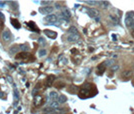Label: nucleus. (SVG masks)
<instances>
[{"label":"nucleus","mask_w":134,"mask_h":114,"mask_svg":"<svg viewBox=\"0 0 134 114\" xmlns=\"http://www.w3.org/2000/svg\"><path fill=\"white\" fill-rule=\"evenodd\" d=\"M125 24L127 27H134V12H128L125 16Z\"/></svg>","instance_id":"1"},{"label":"nucleus","mask_w":134,"mask_h":114,"mask_svg":"<svg viewBox=\"0 0 134 114\" xmlns=\"http://www.w3.org/2000/svg\"><path fill=\"white\" fill-rule=\"evenodd\" d=\"M39 12L42 14H51L53 12V7L52 6H44L39 8Z\"/></svg>","instance_id":"2"},{"label":"nucleus","mask_w":134,"mask_h":114,"mask_svg":"<svg viewBox=\"0 0 134 114\" xmlns=\"http://www.w3.org/2000/svg\"><path fill=\"white\" fill-rule=\"evenodd\" d=\"M2 38H3V40H5V41H9L12 38L11 32L8 30V29H5V30L2 32Z\"/></svg>","instance_id":"3"},{"label":"nucleus","mask_w":134,"mask_h":114,"mask_svg":"<svg viewBox=\"0 0 134 114\" xmlns=\"http://www.w3.org/2000/svg\"><path fill=\"white\" fill-rule=\"evenodd\" d=\"M45 21H47L49 23H55L57 21V16L55 14H49L45 17Z\"/></svg>","instance_id":"4"},{"label":"nucleus","mask_w":134,"mask_h":114,"mask_svg":"<svg viewBox=\"0 0 134 114\" xmlns=\"http://www.w3.org/2000/svg\"><path fill=\"white\" fill-rule=\"evenodd\" d=\"M79 39V35L78 34H69L67 37V41L68 42H76Z\"/></svg>","instance_id":"5"},{"label":"nucleus","mask_w":134,"mask_h":114,"mask_svg":"<svg viewBox=\"0 0 134 114\" xmlns=\"http://www.w3.org/2000/svg\"><path fill=\"white\" fill-rule=\"evenodd\" d=\"M26 25L28 27H30V30H32V31H36L37 33L39 32V29H38V27L36 26V25L34 24V22L33 21H29L28 23H26Z\"/></svg>","instance_id":"6"},{"label":"nucleus","mask_w":134,"mask_h":114,"mask_svg":"<svg viewBox=\"0 0 134 114\" xmlns=\"http://www.w3.org/2000/svg\"><path fill=\"white\" fill-rule=\"evenodd\" d=\"M61 17L63 18L64 20H66V21H68L69 20V18L71 17V14H70V11L69 10H64L63 12L61 13Z\"/></svg>","instance_id":"7"},{"label":"nucleus","mask_w":134,"mask_h":114,"mask_svg":"<svg viewBox=\"0 0 134 114\" xmlns=\"http://www.w3.org/2000/svg\"><path fill=\"white\" fill-rule=\"evenodd\" d=\"M87 11H88V14L89 16H91V17H93V18H97V16L99 14V12L96 10V9H87Z\"/></svg>","instance_id":"8"},{"label":"nucleus","mask_w":134,"mask_h":114,"mask_svg":"<svg viewBox=\"0 0 134 114\" xmlns=\"http://www.w3.org/2000/svg\"><path fill=\"white\" fill-rule=\"evenodd\" d=\"M44 33L46 35H47L48 37L52 38V39H55V38L57 37V33L54 32V31H50V30H44Z\"/></svg>","instance_id":"9"},{"label":"nucleus","mask_w":134,"mask_h":114,"mask_svg":"<svg viewBox=\"0 0 134 114\" xmlns=\"http://www.w3.org/2000/svg\"><path fill=\"white\" fill-rule=\"evenodd\" d=\"M54 80H55V76H54V75H49L48 77H47V80H46V85H47V86H51Z\"/></svg>","instance_id":"10"},{"label":"nucleus","mask_w":134,"mask_h":114,"mask_svg":"<svg viewBox=\"0 0 134 114\" xmlns=\"http://www.w3.org/2000/svg\"><path fill=\"white\" fill-rule=\"evenodd\" d=\"M42 101H43V97L42 96H36L35 97V100H34L35 106H39V105L42 103Z\"/></svg>","instance_id":"11"},{"label":"nucleus","mask_w":134,"mask_h":114,"mask_svg":"<svg viewBox=\"0 0 134 114\" xmlns=\"http://www.w3.org/2000/svg\"><path fill=\"white\" fill-rule=\"evenodd\" d=\"M58 94H57V92H55V91H51L49 93V98L51 99V100H55V99H58Z\"/></svg>","instance_id":"12"},{"label":"nucleus","mask_w":134,"mask_h":114,"mask_svg":"<svg viewBox=\"0 0 134 114\" xmlns=\"http://www.w3.org/2000/svg\"><path fill=\"white\" fill-rule=\"evenodd\" d=\"M67 101V97L65 95H59V97H58V99H57V102L58 103H65Z\"/></svg>","instance_id":"13"},{"label":"nucleus","mask_w":134,"mask_h":114,"mask_svg":"<svg viewBox=\"0 0 134 114\" xmlns=\"http://www.w3.org/2000/svg\"><path fill=\"white\" fill-rule=\"evenodd\" d=\"M11 24L16 28V29H19L20 28V23L17 19H11Z\"/></svg>","instance_id":"14"},{"label":"nucleus","mask_w":134,"mask_h":114,"mask_svg":"<svg viewBox=\"0 0 134 114\" xmlns=\"http://www.w3.org/2000/svg\"><path fill=\"white\" fill-rule=\"evenodd\" d=\"M49 106H50V108H52V109H57L58 106H59V103H58L57 101H51L50 104H49Z\"/></svg>","instance_id":"15"},{"label":"nucleus","mask_w":134,"mask_h":114,"mask_svg":"<svg viewBox=\"0 0 134 114\" xmlns=\"http://www.w3.org/2000/svg\"><path fill=\"white\" fill-rule=\"evenodd\" d=\"M132 70H126V71H124V72L122 73V77L124 78H126V77H130V76L132 75Z\"/></svg>","instance_id":"16"},{"label":"nucleus","mask_w":134,"mask_h":114,"mask_svg":"<svg viewBox=\"0 0 134 114\" xmlns=\"http://www.w3.org/2000/svg\"><path fill=\"white\" fill-rule=\"evenodd\" d=\"M68 32H69V34H78L77 28H76V27H74V26H71V27L69 28Z\"/></svg>","instance_id":"17"},{"label":"nucleus","mask_w":134,"mask_h":114,"mask_svg":"<svg viewBox=\"0 0 134 114\" xmlns=\"http://www.w3.org/2000/svg\"><path fill=\"white\" fill-rule=\"evenodd\" d=\"M98 72H97V74H102L103 72H104V70H105V65H104V63H103V64H101V65H99L98 66Z\"/></svg>","instance_id":"18"},{"label":"nucleus","mask_w":134,"mask_h":114,"mask_svg":"<svg viewBox=\"0 0 134 114\" xmlns=\"http://www.w3.org/2000/svg\"><path fill=\"white\" fill-rule=\"evenodd\" d=\"M18 50H19V47H18V46H13L12 48H10V53H11V54L17 53Z\"/></svg>","instance_id":"19"},{"label":"nucleus","mask_w":134,"mask_h":114,"mask_svg":"<svg viewBox=\"0 0 134 114\" xmlns=\"http://www.w3.org/2000/svg\"><path fill=\"white\" fill-rule=\"evenodd\" d=\"M38 53H39V56H40V57H43V56H46V54H47V51H46L45 49H40Z\"/></svg>","instance_id":"20"},{"label":"nucleus","mask_w":134,"mask_h":114,"mask_svg":"<svg viewBox=\"0 0 134 114\" xmlns=\"http://www.w3.org/2000/svg\"><path fill=\"white\" fill-rule=\"evenodd\" d=\"M20 49H21V50H24V51H25V50H29V46L26 45V44H22L21 46H20Z\"/></svg>","instance_id":"21"},{"label":"nucleus","mask_w":134,"mask_h":114,"mask_svg":"<svg viewBox=\"0 0 134 114\" xmlns=\"http://www.w3.org/2000/svg\"><path fill=\"white\" fill-rule=\"evenodd\" d=\"M11 4H13V5H12V9H13V10H16V9L18 8V6H17V2L12 1V2H11Z\"/></svg>","instance_id":"22"},{"label":"nucleus","mask_w":134,"mask_h":114,"mask_svg":"<svg viewBox=\"0 0 134 114\" xmlns=\"http://www.w3.org/2000/svg\"><path fill=\"white\" fill-rule=\"evenodd\" d=\"M45 43H46V41H45L44 38L40 37V38H39V44H40V45H44Z\"/></svg>","instance_id":"23"},{"label":"nucleus","mask_w":134,"mask_h":114,"mask_svg":"<svg viewBox=\"0 0 134 114\" xmlns=\"http://www.w3.org/2000/svg\"><path fill=\"white\" fill-rule=\"evenodd\" d=\"M119 69V66L118 65H113V66H111V70L112 71H117Z\"/></svg>","instance_id":"24"},{"label":"nucleus","mask_w":134,"mask_h":114,"mask_svg":"<svg viewBox=\"0 0 134 114\" xmlns=\"http://www.w3.org/2000/svg\"><path fill=\"white\" fill-rule=\"evenodd\" d=\"M14 97H15V99H18V98H19V95H18V91H17V89H15V90H14Z\"/></svg>","instance_id":"25"},{"label":"nucleus","mask_w":134,"mask_h":114,"mask_svg":"<svg viewBox=\"0 0 134 114\" xmlns=\"http://www.w3.org/2000/svg\"><path fill=\"white\" fill-rule=\"evenodd\" d=\"M101 4H103V7H104V8H106V7L108 6V4H109V3L106 2V1H101Z\"/></svg>","instance_id":"26"},{"label":"nucleus","mask_w":134,"mask_h":114,"mask_svg":"<svg viewBox=\"0 0 134 114\" xmlns=\"http://www.w3.org/2000/svg\"><path fill=\"white\" fill-rule=\"evenodd\" d=\"M87 4H93V5H94V4H97L98 2L97 1H85Z\"/></svg>","instance_id":"27"},{"label":"nucleus","mask_w":134,"mask_h":114,"mask_svg":"<svg viewBox=\"0 0 134 114\" xmlns=\"http://www.w3.org/2000/svg\"><path fill=\"white\" fill-rule=\"evenodd\" d=\"M5 6V2L4 1H0V7H4Z\"/></svg>","instance_id":"28"},{"label":"nucleus","mask_w":134,"mask_h":114,"mask_svg":"<svg viewBox=\"0 0 134 114\" xmlns=\"http://www.w3.org/2000/svg\"><path fill=\"white\" fill-rule=\"evenodd\" d=\"M41 3H42V4H45V5H46V4H50L51 2H50V1H42Z\"/></svg>","instance_id":"29"},{"label":"nucleus","mask_w":134,"mask_h":114,"mask_svg":"<svg viewBox=\"0 0 134 114\" xmlns=\"http://www.w3.org/2000/svg\"><path fill=\"white\" fill-rule=\"evenodd\" d=\"M112 37H113V40L115 41V40H116V35H115V34H113V35H112Z\"/></svg>","instance_id":"30"},{"label":"nucleus","mask_w":134,"mask_h":114,"mask_svg":"<svg viewBox=\"0 0 134 114\" xmlns=\"http://www.w3.org/2000/svg\"><path fill=\"white\" fill-rule=\"evenodd\" d=\"M133 35H134V31H133Z\"/></svg>","instance_id":"31"},{"label":"nucleus","mask_w":134,"mask_h":114,"mask_svg":"<svg viewBox=\"0 0 134 114\" xmlns=\"http://www.w3.org/2000/svg\"><path fill=\"white\" fill-rule=\"evenodd\" d=\"M133 28H134V27H133Z\"/></svg>","instance_id":"32"}]
</instances>
